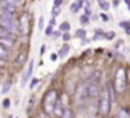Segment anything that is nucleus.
<instances>
[{"label":"nucleus","instance_id":"26","mask_svg":"<svg viewBox=\"0 0 130 118\" xmlns=\"http://www.w3.org/2000/svg\"><path fill=\"white\" fill-rule=\"evenodd\" d=\"M63 40H64V41H69V40H71V34H69V31L63 34Z\"/></svg>","mask_w":130,"mask_h":118},{"label":"nucleus","instance_id":"7","mask_svg":"<svg viewBox=\"0 0 130 118\" xmlns=\"http://www.w3.org/2000/svg\"><path fill=\"white\" fill-rule=\"evenodd\" d=\"M0 43L9 49V48L14 46V37H3V38H0Z\"/></svg>","mask_w":130,"mask_h":118},{"label":"nucleus","instance_id":"10","mask_svg":"<svg viewBox=\"0 0 130 118\" xmlns=\"http://www.w3.org/2000/svg\"><path fill=\"white\" fill-rule=\"evenodd\" d=\"M83 3H84V0H78V2H75V3H72L71 5V12H78L80 11V8L83 6Z\"/></svg>","mask_w":130,"mask_h":118},{"label":"nucleus","instance_id":"36","mask_svg":"<svg viewBox=\"0 0 130 118\" xmlns=\"http://www.w3.org/2000/svg\"><path fill=\"white\" fill-rule=\"evenodd\" d=\"M49 25H52V26L55 25V17H52V19H51V22H49Z\"/></svg>","mask_w":130,"mask_h":118},{"label":"nucleus","instance_id":"38","mask_svg":"<svg viewBox=\"0 0 130 118\" xmlns=\"http://www.w3.org/2000/svg\"><path fill=\"white\" fill-rule=\"evenodd\" d=\"M124 2H125V3H127V5H130V0H124Z\"/></svg>","mask_w":130,"mask_h":118},{"label":"nucleus","instance_id":"27","mask_svg":"<svg viewBox=\"0 0 130 118\" xmlns=\"http://www.w3.org/2000/svg\"><path fill=\"white\" fill-rule=\"evenodd\" d=\"M43 22H44V19L40 17V19H38V29H43Z\"/></svg>","mask_w":130,"mask_h":118},{"label":"nucleus","instance_id":"24","mask_svg":"<svg viewBox=\"0 0 130 118\" xmlns=\"http://www.w3.org/2000/svg\"><path fill=\"white\" fill-rule=\"evenodd\" d=\"M60 14V6H54V9H52V17H55V16H58Z\"/></svg>","mask_w":130,"mask_h":118},{"label":"nucleus","instance_id":"13","mask_svg":"<svg viewBox=\"0 0 130 118\" xmlns=\"http://www.w3.org/2000/svg\"><path fill=\"white\" fill-rule=\"evenodd\" d=\"M69 49H71V48H69V45H63V48L60 49L58 55H60L61 58H63V57H66V55H68V52H69Z\"/></svg>","mask_w":130,"mask_h":118},{"label":"nucleus","instance_id":"32","mask_svg":"<svg viewBox=\"0 0 130 118\" xmlns=\"http://www.w3.org/2000/svg\"><path fill=\"white\" fill-rule=\"evenodd\" d=\"M44 52H46V45H43V46L40 48V55H43Z\"/></svg>","mask_w":130,"mask_h":118},{"label":"nucleus","instance_id":"12","mask_svg":"<svg viewBox=\"0 0 130 118\" xmlns=\"http://www.w3.org/2000/svg\"><path fill=\"white\" fill-rule=\"evenodd\" d=\"M96 2H98L100 8H101L103 11H109V9H110V5H109V2H106V0H96Z\"/></svg>","mask_w":130,"mask_h":118},{"label":"nucleus","instance_id":"19","mask_svg":"<svg viewBox=\"0 0 130 118\" xmlns=\"http://www.w3.org/2000/svg\"><path fill=\"white\" fill-rule=\"evenodd\" d=\"M38 83H40V80H38V78H32V80H31V83H29V89H31V91H32V89H35Z\"/></svg>","mask_w":130,"mask_h":118},{"label":"nucleus","instance_id":"22","mask_svg":"<svg viewBox=\"0 0 130 118\" xmlns=\"http://www.w3.org/2000/svg\"><path fill=\"white\" fill-rule=\"evenodd\" d=\"M95 34H96V35H95V40H96V38H100V37H104V31H103V29H100V28L95 31Z\"/></svg>","mask_w":130,"mask_h":118},{"label":"nucleus","instance_id":"4","mask_svg":"<svg viewBox=\"0 0 130 118\" xmlns=\"http://www.w3.org/2000/svg\"><path fill=\"white\" fill-rule=\"evenodd\" d=\"M125 83H127V75H125V71L122 68H119L116 71V77H115V87L118 92H122L125 89Z\"/></svg>","mask_w":130,"mask_h":118},{"label":"nucleus","instance_id":"29","mask_svg":"<svg viewBox=\"0 0 130 118\" xmlns=\"http://www.w3.org/2000/svg\"><path fill=\"white\" fill-rule=\"evenodd\" d=\"M128 115H130V113H128V112H125V110H121V112L118 113V116H128Z\"/></svg>","mask_w":130,"mask_h":118},{"label":"nucleus","instance_id":"21","mask_svg":"<svg viewBox=\"0 0 130 118\" xmlns=\"http://www.w3.org/2000/svg\"><path fill=\"white\" fill-rule=\"evenodd\" d=\"M104 38H107V40H113V38H115V32H113V31L104 32Z\"/></svg>","mask_w":130,"mask_h":118},{"label":"nucleus","instance_id":"2","mask_svg":"<svg viewBox=\"0 0 130 118\" xmlns=\"http://www.w3.org/2000/svg\"><path fill=\"white\" fill-rule=\"evenodd\" d=\"M57 101H58V97H57V91L51 89L46 92L44 98H43V110L47 113V115H52L54 110H55V106H57Z\"/></svg>","mask_w":130,"mask_h":118},{"label":"nucleus","instance_id":"25","mask_svg":"<svg viewBox=\"0 0 130 118\" xmlns=\"http://www.w3.org/2000/svg\"><path fill=\"white\" fill-rule=\"evenodd\" d=\"M44 32H46V35H52V34H54V31H52V25H49V26L44 29Z\"/></svg>","mask_w":130,"mask_h":118},{"label":"nucleus","instance_id":"16","mask_svg":"<svg viewBox=\"0 0 130 118\" xmlns=\"http://www.w3.org/2000/svg\"><path fill=\"white\" fill-rule=\"evenodd\" d=\"M6 55H8V48H5L0 43V58H6Z\"/></svg>","mask_w":130,"mask_h":118},{"label":"nucleus","instance_id":"18","mask_svg":"<svg viewBox=\"0 0 130 118\" xmlns=\"http://www.w3.org/2000/svg\"><path fill=\"white\" fill-rule=\"evenodd\" d=\"M75 37H78V38H83V40H84V38H86V31H84V29H78V31L75 32Z\"/></svg>","mask_w":130,"mask_h":118},{"label":"nucleus","instance_id":"23","mask_svg":"<svg viewBox=\"0 0 130 118\" xmlns=\"http://www.w3.org/2000/svg\"><path fill=\"white\" fill-rule=\"evenodd\" d=\"M2 104H3V107H5V109H8V107L11 106V100H9V98H5Z\"/></svg>","mask_w":130,"mask_h":118},{"label":"nucleus","instance_id":"8","mask_svg":"<svg viewBox=\"0 0 130 118\" xmlns=\"http://www.w3.org/2000/svg\"><path fill=\"white\" fill-rule=\"evenodd\" d=\"M3 37H14V34L3 25H0V38H3Z\"/></svg>","mask_w":130,"mask_h":118},{"label":"nucleus","instance_id":"34","mask_svg":"<svg viewBox=\"0 0 130 118\" xmlns=\"http://www.w3.org/2000/svg\"><path fill=\"white\" fill-rule=\"evenodd\" d=\"M61 32H63V31H55L52 35H54V37H60V34H61Z\"/></svg>","mask_w":130,"mask_h":118},{"label":"nucleus","instance_id":"9","mask_svg":"<svg viewBox=\"0 0 130 118\" xmlns=\"http://www.w3.org/2000/svg\"><path fill=\"white\" fill-rule=\"evenodd\" d=\"M20 31L23 34L28 32V14H23L22 16V26H20Z\"/></svg>","mask_w":130,"mask_h":118},{"label":"nucleus","instance_id":"5","mask_svg":"<svg viewBox=\"0 0 130 118\" xmlns=\"http://www.w3.org/2000/svg\"><path fill=\"white\" fill-rule=\"evenodd\" d=\"M89 100V84H87V81L86 83H83L81 86H78V89H77V92H75V101L80 104V103H84V101H87Z\"/></svg>","mask_w":130,"mask_h":118},{"label":"nucleus","instance_id":"17","mask_svg":"<svg viewBox=\"0 0 130 118\" xmlns=\"http://www.w3.org/2000/svg\"><path fill=\"white\" fill-rule=\"evenodd\" d=\"M71 29V25L68 23V22H63L61 25H60V31H63V32H68Z\"/></svg>","mask_w":130,"mask_h":118},{"label":"nucleus","instance_id":"37","mask_svg":"<svg viewBox=\"0 0 130 118\" xmlns=\"http://www.w3.org/2000/svg\"><path fill=\"white\" fill-rule=\"evenodd\" d=\"M125 32H127V35H130V26H128V28H125Z\"/></svg>","mask_w":130,"mask_h":118},{"label":"nucleus","instance_id":"30","mask_svg":"<svg viewBox=\"0 0 130 118\" xmlns=\"http://www.w3.org/2000/svg\"><path fill=\"white\" fill-rule=\"evenodd\" d=\"M58 57H60L58 54H52V55H51V60H52V62H57V60H58Z\"/></svg>","mask_w":130,"mask_h":118},{"label":"nucleus","instance_id":"3","mask_svg":"<svg viewBox=\"0 0 130 118\" xmlns=\"http://www.w3.org/2000/svg\"><path fill=\"white\" fill-rule=\"evenodd\" d=\"M0 22H2V25L6 26L12 34H15L19 31V22H17V19L14 17L12 12H3L2 17H0Z\"/></svg>","mask_w":130,"mask_h":118},{"label":"nucleus","instance_id":"33","mask_svg":"<svg viewBox=\"0 0 130 118\" xmlns=\"http://www.w3.org/2000/svg\"><path fill=\"white\" fill-rule=\"evenodd\" d=\"M63 3V0H54V6H60Z\"/></svg>","mask_w":130,"mask_h":118},{"label":"nucleus","instance_id":"6","mask_svg":"<svg viewBox=\"0 0 130 118\" xmlns=\"http://www.w3.org/2000/svg\"><path fill=\"white\" fill-rule=\"evenodd\" d=\"M32 71H34V60H31L29 63H28V68H26V71H25V74H23V77H22V86H26V83H28V80L31 78V75H32Z\"/></svg>","mask_w":130,"mask_h":118},{"label":"nucleus","instance_id":"1","mask_svg":"<svg viewBox=\"0 0 130 118\" xmlns=\"http://www.w3.org/2000/svg\"><path fill=\"white\" fill-rule=\"evenodd\" d=\"M113 101V95H112V86L106 84V87L100 92V100H98V110L101 115H107L110 110V104Z\"/></svg>","mask_w":130,"mask_h":118},{"label":"nucleus","instance_id":"31","mask_svg":"<svg viewBox=\"0 0 130 118\" xmlns=\"http://www.w3.org/2000/svg\"><path fill=\"white\" fill-rule=\"evenodd\" d=\"M100 17H101V20H103V22H109V17H107V16H106L104 12H103V14H101Z\"/></svg>","mask_w":130,"mask_h":118},{"label":"nucleus","instance_id":"14","mask_svg":"<svg viewBox=\"0 0 130 118\" xmlns=\"http://www.w3.org/2000/svg\"><path fill=\"white\" fill-rule=\"evenodd\" d=\"M89 22H90V19H89V16H87V14H83V16L80 17V23H81L83 26L89 25Z\"/></svg>","mask_w":130,"mask_h":118},{"label":"nucleus","instance_id":"11","mask_svg":"<svg viewBox=\"0 0 130 118\" xmlns=\"http://www.w3.org/2000/svg\"><path fill=\"white\" fill-rule=\"evenodd\" d=\"M11 86H12V81H11V80H6V81L3 83V87H2V94L6 95V94L11 91Z\"/></svg>","mask_w":130,"mask_h":118},{"label":"nucleus","instance_id":"28","mask_svg":"<svg viewBox=\"0 0 130 118\" xmlns=\"http://www.w3.org/2000/svg\"><path fill=\"white\" fill-rule=\"evenodd\" d=\"M119 26L122 29H125V28H128V22H119Z\"/></svg>","mask_w":130,"mask_h":118},{"label":"nucleus","instance_id":"20","mask_svg":"<svg viewBox=\"0 0 130 118\" xmlns=\"http://www.w3.org/2000/svg\"><path fill=\"white\" fill-rule=\"evenodd\" d=\"M72 115H74V113L71 112V109H69V107H64V109H63L61 116H72Z\"/></svg>","mask_w":130,"mask_h":118},{"label":"nucleus","instance_id":"39","mask_svg":"<svg viewBox=\"0 0 130 118\" xmlns=\"http://www.w3.org/2000/svg\"><path fill=\"white\" fill-rule=\"evenodd\" d=\"M128 9H130V5H128Z\"/></svg>","mask_w":130,"mask_h":118},{"label":"nucleus","instance_id":"15","mask_svg":"<svg viewBox=\"0 0 130 118\" xmlns=\"http://www.w3.org/2000/svg\"><path fill=\"white\" fill-rule=\"evenodd\" d=\"M63 109H64V107L61 106V103H60V101H57V106H55V110H54V113L61 116V113H63Z\"/></svg>","mask_w":130,"mask_h":118},{"label":"nucleus","instance_id":"35","mask_svg":"<svg viewBox=\"0 0 130 118\" xmlns=\"http://www.w3.org/2000/svg\"><path fill=\"white\" fill-rule=\"evenodd\" d=\"M23 58H25V55H19V60H17V63H22V62H23Z\"/></svg>","mask_w":130,"mask_h":118}]
</instances>
